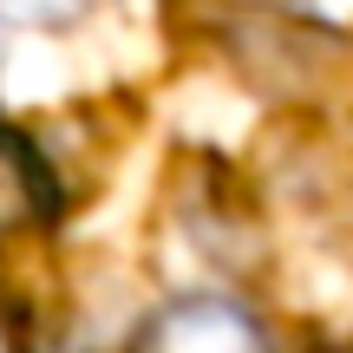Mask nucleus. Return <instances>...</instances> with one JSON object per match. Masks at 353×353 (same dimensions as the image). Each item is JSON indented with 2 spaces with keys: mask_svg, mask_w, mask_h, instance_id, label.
Listing matches in <instances>:
<instances>
[{
  "mask_svg": "<svg viewBox=\"0 0 353 353\" xmlns=\"http://www.w3.org/2000/svg\"><path fill=\"white\" fill-rule=\"evenodd\" d=\"M131 353H281L242 294H170L131 334Z\"/></svg>",
  "mask_w": 353,
  "mask_h": 353,
  "instance_id": "obj_1",
  "label": "nucleus"
},
{
  "mask_svg": "<svg viewBox=\"0 0 353 353\" xmlns=\"http://www.w3.org/2000/svg\"><path fill=\"white\" fill-rule=\"evenodd\" d=\"M65 210V183L52 170L46 144L33 131L0 125V242L26 236V229H52Z\"/></svg>",
  "mask_w": 353,
  "mask_h": 353,
  "instance_id": "obj_2",
  "label": "nucleus"
},
{
  "mask_svg": "<svg viewBox=\"0 0 353 353\" xmlns=\"http://www.w3.org/2000/svg\"><path fill=\"white\" fill-rule=\"evenodd\" d=\"M99 0H0V20L7 26H33V33H65L79 26Z\"/></svg>",
  "mask_w": 353,
  "mask_h": 353,
  "instance_id": "obj_3",
  "label": "nucleus"
},
{
  "mask_svg": "<svg viewBox=\"0 0 353 353\" xmlns=\"http://www.w3.org/2000/svg\"><path fill=\"white\" fill-rule=\"evenodd\" d=\"M0 353H20V314H13L7 294H0Z\"/></svg>",
  "mask_w": 353,
  "mask_h": 353,
  "instance_id": "obj_4",
  "label": "nucleus"
}]
</instances>
